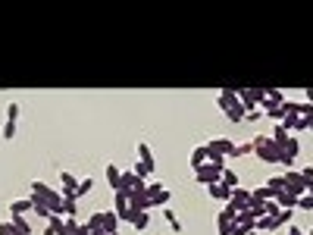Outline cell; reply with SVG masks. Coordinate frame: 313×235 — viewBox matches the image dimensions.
Wrapping results in <instances>:
<instances>
[{"mask_svg":"<svg viewBox=\"0 0 313 235\" xmlns=\"http://www.w3.org/2000/svg\"><path fill=\"white\" fill-rule=\"evenodd\" d=\"M298 154H301V144H298V138H288V144L282 147V160H279V163H282V166H292Z\"/></svg>","mask_w":313,"mask_h":235,"instance_id":"ba28073f","label":"cell"},{"mask_svg":"<svg viewBox=\"0 0 313 235\" xmlns=\"http://www.w3.org/2000/svg\"><path fill=\"white\" fill-rule=\"evenodd\" d=\"M135 151H138V163H144L150 173H156V160H153L150 144H147V141H138V144H135Z\"/></svg>","mask_w":313,"mask_h":235,"instance_id":"5b68a950","label":"cell"},{"mask_svg":"<svg viewBox=\"0 0 313 235\" xmlns=\"http://www.w3.org/2000/svg\"><path fill=\"white\" fill-rule=\"evenodd\" d=\"M263 97H266V88H241V91H238V100H241L244 113L257 110L260 103H263Z\"/></svg>","mask_w":313,"mask_h":235,"instance_id":"7a4b0ae2","label":"cell"},{"mask_svg":"<svg viewBox=\"0 0 313 235\" xmlns=\"http://www.w3.org/2000/svg\"><path fill=\"white\" fill-rule=\"evenodd\" d=\"M169 198H172V195H169V191H166V188H163V191H160V195H156V198H153V201H150V204H153V207H166V204H169Z\"/></svg>","mask_w":313,"mask_h":235,"instance_id":"1f68e13d","label":"cell"},{"mask_svg":"<svg viewBox=\"0 0 313 235\" xmlns=\"http://www.w3.org/2000/svg\"><path fill=\"white\" fill-rule=\"evenodd\" d=\"M219 182H222L226 188H238V173L226 166V169H222V176H219Z\"/></svg>","mask_w":313,"mask_h":235,"instance_id":"ffe728a7","label":"cell"},{"mask_svg":"<svg viewBox=\"0 0 313 235\" xmlns=\"http://www.w3.org/2000/svg\"><path fill=\"white\" fill-rule=\"evenodd\" d=\"M307 235H313V226H310V229H307Z\"/></svg>","mask_w":313,"mask_h":235,"instance_id":"b9f144b4","label":"cell"},{"mask_svg":"<svg viewBox=\"0 0 313 235\" xmlns=\"http://www.w3.org/2000/svg\"><path fill=\"white\" fill-rule=\"evenodd\" d=\"M85 223H88V229H103V210H97V213H91V217H88Z\"/></svg>","mask_w":313,"mask_h":235,"instance_id":"d4e9b609","label":"cell"},{"mask_svg":"<svg viewBox=\"0 0 313 235\" xmlns=\"http://www.w3.org/2000/svg\"><path fill=\"white\" fill-rule=\"evenodd\" d=\"M298 207H301V210H313V195H301L298 198Z\"/></svg>","mask_w":313,"mask_h":235,"instance_id":"836d02e7","label":"cell"},{"mask_svg":"<svg viewBox=\"0 0 313 235\" xmlns=\"http://www.w3.org/2000/svg\"><path fill=\"white\" fill-rule=\"evenodd\" d=\"M273 201L282 207V210H292V207H298V198H295V195H288L285 188H282V191H276V198H273Z\"/></svg>","mask_w":313,"mask_h":235,"instance_id":"4fadbf2b","label":"cell"},{"mask_svg":"<svg viewBox=\"0 0 313 235\" xmlns=\"http://www.w3.org/2000/svg\"><path fill=\"white\" fill-rule=\"evenodd\" d=\"M248 154H254V144H251V141H244V144H235V157H248Z\"/></svg>","mask_w":313,"mask_h":235,"instance_id":"4dcf8cb0","label":"cell"},{"mask_svg":"<svg viewBox=\"0 0 313 235\" xmlns=\"http://www.w3.org/2000/svg\"><path fill=\"white\" fill-rule=\"evenodd\" d=\"M116 226H119L116 210H103V232H107V235H113V232H116Z\"/></svg>","mask_w":313,"mask_h":235,"instance_id":"2e32d148","label":"cell"},{"mask_svg":"<svg viewBox=\"0 0 313 235\" xmlns=\"http://www.w3.org/2000/svg\"><path fill=\"white\" fill-rule=\"evenodd\" d=\"M75 185H78V179H75L72 173L60 169V191H75Z\"/></svg>","mask_w":313,"mask_h":235,"instance_id":"e0dca14e","label":"cell"},{"mask_svg":"<svg viewBox=\"0 0 313 235\" xmlns=\"http://www.w3.org/2000/svg\"><path fill=\"white\" fill-rule=\"evenodd\" d=\"M266 116L276 119V122H282V119H285V110H282V107H273V110H266Z\"/></svg>","mask_w":313,"mask_h":235,"instance_id":"d590c367","label":"cell"},{"mask_svg":"<svg viewBox=\"0 0 313 235\" xmlns=\"http://www.w3.org/2000/svg\"><path fill=\"white\" fill-rule=\"evenodd\" d=\"M288 138H292V135H288V132H285V129H282V125H276V132H273V141H276L279 147H285V144H288Z\"/></svg>","mask_w":313,"mask_h":235,"instance_id":"603a6c76","label":"cell"},{"mask_svg":"<svg viewBox=\"0 0 313 235\" xmlns=\"http://www.w3.org/2000/svg\"><path fill=\"white\" fill-rule=\"evenodd\" d=\"M251 144H254V154H257L263 163H279V160H282V147H279L273 138L257 135V138H251Z\"/></svg>","mask_w":313,"mask_h":235,"instance_id":"6da1fadb","label":"cell"},{"mask_svg":"<svg viewBox=\"0 0 313 235\" xmlns=\"http://www.w3.org/2000/svg\"><path fill=\"white\" fill-rule=\"evenodd\" d=\"M113 235H119V232H113Z\"/></svg>","mask_w":313,"mask_h":235,"instance_id":"f6af8a7d","label":"cell"},{"mask_svg":"<svg viewBox=\"0 0 313 235\" xmlns=\"http://www.w3.org/2000/svg\"><path fill=\"white\" fill-rule=\"evenodd\" d=\"M0 135H4V141H10V138L16 135V122H10V119H7V122H4V129H0Z\"/></svg>","mask_w":313,"mask_h":235,"instance_id":"f546056e","label":"cell"},{"mask_svg":"<svg viewBox=\"0 0 313 235\" xmlns=\"http://www.w3.org/2000/svg\"><path fill=\"white\" fill-rule=\"evenodd\" d=\"M41 235H57V232H54V229H50V226H47V229H44V232H41Z\"/></svg>","mask_w":313,"mask_h":235,"instance_id":"ab89813d","label":"cell"},{"mask_svg":"<svg viewBox=\"0 0 313 235\" xmlns=\"http://www.w3.org/2000/svg\"><path fill=\"white\" fill-rule=\"evenodd\" d=\"M235 223H238V226H244L248 232H257V220L248 213V210H241V213H235Z\"/></svg>","mask_w":313,"mask_h":235,"instance_id":"d6986e66","label":"cell"},{"mask_svg":"<svg viewBox=\"0 0 313 235\" xmlns=\"http://www.w3.org/2000/svg\"><path fill=\"white\" fill-rule=\"evenodd\" d=\"M298 116L307 119V122H313V103H298Z\"/></svg>","mask_w":313,"mask_h":235,"instance_id":"4316f807","label":"cell"},{"mask_svg":"<svg viewBox=\"0 0 313 235\" xmlns=\"http://www.w3.org/2000/svg\"><path fill=\"white\" fill-rule=\"evenodd\" d=\"M251 235H257V232H251Z\"/></svg>","mask_w":313,"mask_h":235,"instance_id":"ee69618b","label":"cell"},{"mask_svg":"<svg viewBox=\"0 0 313 235\" xmlns=\"http://www.w3.org/2000/svg\"><path fill=\"white\" fill-rule=\"evenodd\" d=\"M219 176H222V169H216L213 163H204V166L194 169V179L200 185H213V182H219Z\"/></svg>","mask_w":313,"mask_h":235,"instance_id":"277c9868","label":"cell"},{"mask_svg":"<svg viewBox=\"0 0 313 235\" xmlns=\"http://www.w3.org/2000/svg\"><path fill=\"white\" fill-rule=\"evenodd\" d=\"M207 147L213 154H222V157H235V141L232 138H213V141H207Z\"/></svg>","mask_w":313,"mask_h":235,"instance_id":"8992f818","label":"cell"},{"mask_svg":"<svg viewBox=\"0 0 313 235\" xmlns=\"http://www.w3.org/2000/svg\"><path fill=\"white\" fill-rule=\"evenodd\" d=\"M38 201H41L38 195H29V198H19V201H13V204H10V213H22V217H25V213H29V210H35V204H38Z\"/></svg>","mask_w":313,"mask_h":235,"instance_id":"52a82bcc","label":"cell"},{"mask_svg":"<svg viewBox=\"0 0 313 235\" xmlns=\"http://www.w3.org/2000/svg\"><path fill=\"white\" fill-rule=\"evenodd\" d=\"M310 132H313V122H310Z\"/></svg>","mask_w":313,"mask_h":235,"instance_id":"7bdbcfd3","label":"cell"},{"mask_svg":"<svg viewBox=\"0 0 313 235\" xmlns=\"http://www.w3.org/2000/svg\"><path fill=\"white\" fill-rule=\"evenodd\" d=\"M216 103H219V110L232 107V103H238V91H235V88H222L219 97H216Z\"/></svg>","mask_w":313,"mask_h":235,"instance_id":"7c38bea8","label":"cell"},{"mask_svg":"<svg viewBox=\"0 0 313 235\" xmlns=\"http://www.w3.org/2000/svg\"><path fill=\"white\" fill-rule=\"evenodd\" d=\"M282 182H285V191H288V195H295V198L307 195V182H304V176H301V173L285 169V173H282Z\"/></svg>","mask_w":313,"mask_h":235,"instance_id":"3957f363","label":"cell"},{"mask_svg":"<svg viewBox=\"0 0 313 235\" xmlns=\"http://www.w3.org/2000/svg\"><path fill=\"white\" fill-rule=\"evenodd\" d=\"M7 119H10V122L19 119V103H7Z\"/></svg>","mask_w":313,"mask_h":235,"instance_id":"e575fe53","label":"cell"},{"mask_svg":"<svg viewBox=\"0 0 313 235\" xmlns=\"http://www.w3.org/2000/svg\"><path fill=\"white\" fill-rule=\"evenodd\" d=\"M0 235H16V232H13V226H10V223L0 220Z\"/></svg>","mask_w":313,"mask_h":235,"instance_id":"8d00e7d4","label":"cell"},{"mask_svg":"<svg viewBox=\"0 0 313 235\" xmlns=\"http://www.w3.org/2000/svg\"><path fill=\"white\" fill-rule=\"evenodd\" d=\"M266 185H270L273 191H282V188H285V182H282V176H270V179H266Z\"/></svg>","mask_w":313,"mask_h":235,"instance_id":"d6a6232c","label":"cell"},{"mask_svg":"<svg viewBox=\"0 0 313 235\" xmlns=\"http://www.w3.org/2000/svg\"><path fill=\"white\" fill-rule=\"evenodd\" d=\"M263 213H266V217H279V213H282V207H279L276 201H263Z\"/></svg>","mask_w":313,"mask_h":235,"instance_id":"83f0119b","label":"cell"},{"mask_svg":"<svg viewBox=\"0 0 313 235\" xmlns=\"http://www.w3.org/2000/svg\"><path fill=\"white\" fill-rule=\"evenodd\" d=\"M207 191H210V198L219 201V204H229V201H232V188H226L222 182H213V185H207Z\"/></svg>","mask_w":313,"mask_h":235,"instance_id":"30bf717a","label":"cell"},{"mask_svg":"<svg viewBox=\"0 0 313 235\" xmlns=\"http://www.w3.org/2000/svg\"><path fill=\"white\" fill-rule=\"evenodd\" d=\"M144 191H147V198L153 201L156 195H160V191H163V185H160V179H156V182H147V188H144Z\"/></svg>","mask_w":313,"mask_h":235,"instance_id":"f1b7e54d","label":"cell"},{"mask_svg":"<svg viewBox=\"0 0 313 235\" xmlns=\"http://www.w3.org/2000/svg\"><path fill=\"white\" fill-rule=\"evenodd\" d=\"M222 113H226L232 122H244V107H241V100H238V103H232V107H226Z\"/></svg>","mask_w":313,"mask_h":235,"instance_id":"ac0fdd59","label":"cell"},{"mask_svg":"<svg viewBox=\"0 0 313 235\" xmlns=\"http://www.w3.org/2000/svg\"><path fill=\"white\" fill-rule=\"evenodd\" d=\"M307 103H313V91H307Z\"/></svg>","mask_w":313,"mask_h":235,"instance_id":"60d3db41","label":"cell"},{"mask_svg":"<svg viewBox=\"0 0 313 235\" xmlns=\"http://www.w3.org/2000/svg\"><path fill=\"white\" fill-rule=\"evenodd\" d=\"M232 207H235V210H248V207H251V191H244V188H232V201H229Z\"/></svg>","mask_w":313,"mask_h":235,"instance_id":"9c48e42d","label":"cell"},{"mask_svg":"<svg viewBox=\"0 0 313 235\" xmlns=\"http://www.w3.org/2000/svg\"><path fill=\"white\" fill-rule=\"evenodd\" d=\"M260 229H282V226H279L276 217H260V220H257V232H260Z\"/></svg>","mask_w":313,"mask_h":235,"instance_id":"7402d4cb","label":"cell"},{"mask_svg":"<svg viewBox=\"0 0 313 235\" xmlns=\"http://www.w3.org/2000/svg\"><path fill=\"white\" fill-rule=\"evenodd\" d=\"M132 226H135V229H138V232H144V229H147V226H150V210H144V213H138V217H135V223H132Z\"/></svg>","mask_w":313,"mask_h":235,"instance_id":"cb8c5ba5","label":"cell"},{"mask_svg":"<svg viewBox=\"0 0 313 235\" xmlns=\"http://www.w3.org/2000/svg\"><path fill=\"white\" fill-rule=\"evenodd\" d=\"M119 179H122V169H119L116 163H107V185H110L113 191H119Z\"/></svg>","mask_w":313,"mask_h":235,"instance_id":"5bb4252c","label":"cell"},{"mask_svg":"<svg viewBox=\"0 0 313 235\" xmlns=\"http://www.w3.org/2000/svg\"><path fill=\"white\" fill-rule=\"evenodd\" d=\"M163 217H166V223H169V229H172V232H182V220H178L172 210H163Z\"/></svg>","mask_w":313,"mask_h":235,"instance_id":"484cf974","label":"cell"},{"mask_svg":"<svg viewBox=\"0 0 313 235\" xmlns=\"http://www.w3.org/2000/svg\"><path fill=\"white\" fill-rule=\"evenodd\" d=\"M285 229H288V235H304V229H301V226H292V223L285 226Z\"/></svg>","mask_w":313,"mask_h":235,"instance_id":"f35d334b","label":"cell"},{"mask_svg":"<svg viewBox=\"0 0 313 235\" xmlns=\"http://www.w3.org/2000/svg\"><path fill=\"white\" fill-rule=\"evenodd\" d=\"M260 119V110H251V113H244V122H257Z\"/></svg>","mask_w":313,"mask_h":235,"instance_id":"74e56055","label":"cell"},{"mask_svg":"<svg viewBox=\"0 0 313 235\" xmlns=\"http://www.w3.org/2000/svg\"><path fill=\"white\" fill-rule=\"evenodd\" d=\"M91 188H94V179L82 176V179H78V185H75V198H85V195H88Z\"/></svg>","mask_w":313,"mask_h":235,"instance_id":"44dd1931","label":"cell"},{"mask_svg":"<svg viewBox=\"0 0 313 235\" xmlns=\"http://www.w3.org/2000/svg\"><path fill=\"white\" fill-rule=\"evenodd\" d=\"M10 226H13L16 235H32V226H29V220H25L22 213H10Z\"/></svg>","mask_w":313,"mask_h":235,"instance_id":"8fae6325","label":"cell"},{"mask_svg":"<svg viewBox=\"0 0 313 235\" xmlns=\"http://www.w3.org/2000/svg\"><path fill=\"white\" fill-rule=\"evenodd\" d=\"M207 154H210V147H207V144H197V147L191 151V166H194V169L207 163Z\"/></svg>","mask_w":313,"mask_h":235,"instance_id":"9a60e30c","label":"cell"}]
</instances>
